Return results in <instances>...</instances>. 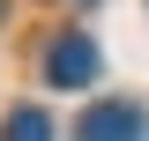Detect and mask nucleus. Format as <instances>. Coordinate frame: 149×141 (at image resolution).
Returning <instances> with one entry per match:
<instances>
[{"label": "nucleus", "instance_id": "obj_2", "mask_svg": "<svg viewBox=\"0 0 149 141\" xmlns=\"http://www.w3.org/2000/svg\"><path fill=\"white\" fill-rule=\"evenodd\" d=\"M74 141H149L142 111L119 104V97H104V104H90L82 119H74Z\"/></svg>", "mask_w": 149, "mask_h": 141}, {"label": "nucleus", "instance_id": "obj_3", "mask_svg": "<svg viewBox=\"0 0 149 141\" xmlns=\"http://www.w3.org/2000/svg\"><path fill=\"white\" fill-rule=\"evenodd\" d=\"M0 141H52V119L37 104H22V111H8V126H0Z\"/></svg>", "mask_w": 149, "mask_h": 141}, {"label": "nucleus", "instance_id": "obj_1", "mask_svg": "<svg viewBox=\"0 0 149 141\" xmlns=\"http://www.w3.org/2000/svg\"><path fill=\"white\" fill-rule=\"evenodd\" d=\"M97 67H104V52H97L82 30L52 37V52H45V74H52V89H90V82H97Z\"/></svg>", "mask_w": 149, "mask_h": 141}]
</instances>
